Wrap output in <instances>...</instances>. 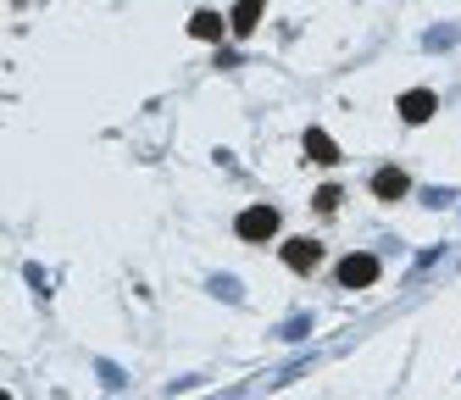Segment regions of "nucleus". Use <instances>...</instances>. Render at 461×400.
<instances>
[{"instance_id": "obj_9", "label": "nucleus", "mask_w": 461, "mask_h": 400, "mask_svg": "<svg viewBox=\"0 0 461 400\" xmlns=\"http://www.w3.org/2000/svg\"><path fill=\"white\" fill-rule=\"evenodd\" d=\"M334 206H339V189H334V184L317 189V212H334Z\"/></svg>"}, {"instance_id": "obj_7", "label": "nucleus", "mask_w": 461, "mask_h": 400, "mask_svg": "<svg viewBox=\"0 0 461 400\" xmlns=\"http://www.w3.org/2000/svg\"><path fill=\"white\" fill-rule=\"evenodd\" d=\"M261 23V0H240V6H234V17H228V28H234L240 33V40H245V33Z\"/></svg>"}, {"instance_id": "obj_2", "label": "nucleus", "mask_w": 461, "mask_h": 400, "mask_svg": "<svg viewBox=\"0 0 461 400\" xmlns=\"http://www.w3.org/2000/svg\"><path fill=\"white\" fill-rule=\"evenodd\" d=\"M339 284L345 289H373L378 284V261L373 256H345L339 261Z\"/></svg>"}, {"instance_id": "obj_6", "label": "nucleus", "mask_w": 461, "mask_h": 400, "mask_svg": "<svg viewBox=\"0 0 461 400\" xmlns=\"http://www.w3.org/2000/svg\"><path fill=\"white\" fill-rule=\"evenodd\" d=\"M306 161H322V167H334V161H339V145L328 140L322 128H312V133H306Z\"/></svg>"}, {"instance_id": "obj_5", "label": "nucleus", "mask_w": 461, "mask_h": 400, "mask_svg": "<svg viewBox=\"0 0 461 400\" xmlns=\"http://www.w3.org/2000/svg\"><path fill=\"white\" fill-rule=\"evenodd\" d=\"M317 256H322V250H317L312 240H289V245H284V261L294 267V273H312V267H317Z\"/></svg>"}, {"instance_id": "obj_8", "label": "nucleus", "mask_w": 461, "mask_h": 400, "mask_svg": "<svg viewBox=\"0 0 461 400\" xmlns=\"http://www.w3.org/2000/svg\"><path fill=\"white\" fill-rule=\"evenodd\" d=\"M222 28H228V23H222L217 12H194V17H189V33H194V40H222Z\"/></svg>"}, {"instance_id": "obj_1", "label": "nucleus", "mask_w": 461, "mask_h": 400, "mask_svg": "<svg viewBox=\"0 0 461 400\" xmlns=\"http://www.w3.org/2000/svg\"><path fill=\"white\" fill-rule=\"evenodd\" d=\"M273 233H278V212H273V206H250V212H240V240L261 245V240H273Z\"/></svg>"}, {"instance_id": "obj_4", "label": "nucleus", "mask_w": 461, "mask_h": 400, "mask_svg": "<svg viewBox=\"0 0 461 400\" xmlns=\"http://www.w3.org/2000/svg\"><path fill=\"white\" fill-rule=\"evenodd\" d=\"M401 117L406 123H428V117H434V95H428V89H406L401 95Z\"/></svg>"}, {"instance_id": "obj_3", "label": "nucleus", "mask_w": 461, "mask_h": 400, "mask_svg": "<svg viewBox=\"0 0 461 400\" xmlns=\"http://www.w3.org/2000/svg\"><path fill=\"white\" fill-rule=\"evenodd\" d=\"M406 189H411V178L401 173V167H378V173H373V195L378 200H401Z\"/></svg>"}]
</instances>
